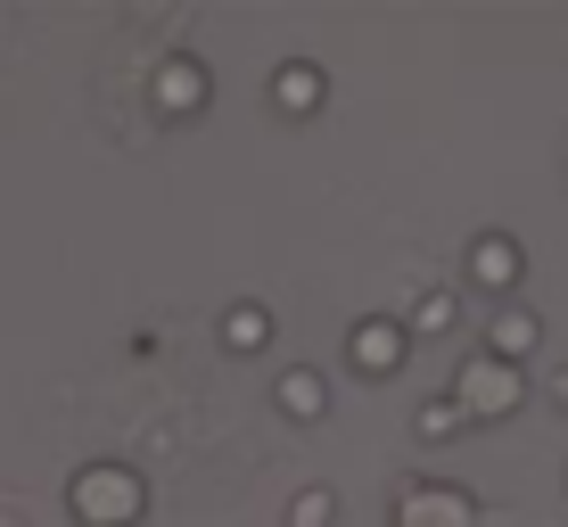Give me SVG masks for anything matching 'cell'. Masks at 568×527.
Wrapping results in <instances>:
<instances>
[{
  "instance_id": "5",
  "label": "cell",
  "mask_w": 568,
  "mask_h": 527,
  "mask_svg": "<svg viewBox=\"0 0 568 527\" xmlns=\"http://www.w3.org/2000/svg\"><path fill=\"white\" fill-rule=\"evenodd\" d=\"M519 272H527V247L511 240V231H478V240H469V256H462V281L486 288V297H503V305H511Z\"/></svg>"
},
{
  "instance_id": "8",
  "label": "cell",
  "mask_w": 568,
  "mask_h": 527,
  "mask_svg": "<svg viewBox=\"0 0 568 527\" xmlns=\"http://www.w3.org/2000/svg\"><path fill=\"white\" fill-rule=\"evenodd\" d=\"M536 346H544V322L527 314V305H495V322H486V346H478V355L527 371V355H536Z\"/></svg>"
},
{
  "instance_id": "6",
  "label": "cell",
  "mask_w": 568,
  "mask_h": 527,
  "mask_svg": "<svg viewBox=\"0 0 568 527\" xmlns=\"http://www.w3.org/2000/svg\"><path fill=\"white\" fill-rule=\"evenodd\" d=\"M404 355H413V338H404V322H396V314H363V322H355V338H346V363H355L363 379H396Z\"/></svg>"
},
{
  "instance_id": "2",
  "label": "cell",
  "mask_w": 568,
  "mask_h": 527,
  "mask_svg": "<svg viewBox=\"0 0 568 527\" xmlns=\"http://www.w3.org/2000/svg\"><path fill=\"white\" fill-rule=\"evenodd\" d=\"M445 404L462 413V428H486V420H511L519 404H527V371L511 363H495V355H469L454 371V387H445Z\"/></svg>"
},
{
  "instance_id": "10",
  "label": "cell",
  "mask_w": 568,
  "mask_h": 527,
  "mask_svg": "<svg viewBox=\"0 0 568 527\" xmlns=\"http://www.w3.org/2000/svg\"><path fill=\"white\" fill-rule=\"evenodd\" d=\"M272 330H281V322H272V305L240 297V305L223 314V346H231V355H264V346H272Z\"/></svg>"
},
{
  "instance_id": "14",
  "label": "cell",
  "mask_w": 568,
  "mask_h": 527,
  "mask_svg": "<svg viewBox=\"0 0 568 527\" xmlns=\"http://www.w3.org/2000/svg\"><path fill=\"white\" fill-rule=\"evenodd\" d=\"M552 404H560V413H568V363L552 371Z\"/></svg>"
},
{
  "instance_id": "7",
  "label": "cell",
  "mask_w": 568,
  "mask_h": 527,
  "mask_svg": "<svg viewBox=\"0 0 568 527\" xmlns=\"http://www.w3.org/2000/svg\"><path fill=\"white\" fill-rule=\"evenodd\" d=\"M322 100H329V74L313 67V58H288V67H272V83H264V108L281 115V124L322 115Z\"/></svg>"
},
{
  "instance_id": "9",
  "label": "cell",
  "mask_w": 568,
  "mask_h": 527,
  "mask_svg": "<svg viewBox=\"0 0 568 527\" xmlns=\"http://www.w3.org/2000/svg\"><path fill=\"white\" fill-rule=\"evenodd\" d=\"M272 404H281L297 428H313V420H329V379L313 363H288L281 379H272Z\"/></svg>"
},
{
  "instance_id": "12",
  "label": "cell",
  "mask_w": 568,
  "mask_h": 527,
  "mask_svg": "<svg viewBox=\"0 0 568 527\" xmlns=\"http://www.w3.org/2000/svg\"><path fill=\"white\" fill-rule=\"evenodd\" d=\"M338 519V495H329V486H305L297 503H288V527H329Z\"/></svg>"
},
{
  "instance_id": "15",
  "label": "cell",
  "mask_w": 568,
  "mask_h": 527,
  "mask_svg": "<svg viewBox=\"0 0 568 527\" xmlns=\"http://www.w3.org/2000/svg\"><path fill=\"white\" fill-rule=\"evenodd\" d=\"M0 527H26V519H17V511H9V503H0Z\"/></svg>"
},
{
  "instance_id": "1",
  "label": "cell",
  "mask_w": 568,
  "mask_h": 527,
  "mask_svg": "<svg viewBox=\"0 0 568 527\" xmlns=\"http://www.w3.org/2000/svg\"><path fill=\"white\" fill-rule=\"evenodd\" d=\"M67 511L74 527H141L149 519V478L132 470V462H83V470L67 478Z\"/></svg>"
},
{
  "instance_id": "3",
  "label": "cell",
  "mask_w": 568,
  "mask_h": 527,
  "mask_svg": "<svg viewBox=\"0 0 568 527\" xmlns=\"http://www.w3.org/2000/svg\"><path fill=\"white\" fill-rule=\"evenodd\" d=\"M149 108H156V124H190V115H206L214 108V67H206V58H190V50L156 58Z\"/></svg>"
},
{
  "instance_id": "4",
  "label": "cell",
  "mask_w": 568,
  "mask_h": 527,
  "mask_svg": "<svg viewBox=\"0 0 568 527\" xmlns=\"http://www.w3.org/2000/svg\"><path fill=\"white\" fill-rule=\"evenodd\" d=\"M478 495L454 478H404L396 486V527H478Z\"/></svg>"
},
{
  "instance_id": "11",
  "label": "cell",
  "mask_w": 568,
  "mask_h": 527,
  "mask_svg": "<svg viewBox=\"0 0 568 527\" xmlns=\"http://www.w3.org/2000/svg\"><path fill=\"white\" fill-rule=\"evenodd\" d=\"M454 288H428V297L413 305V322H404V338H445V330H454Z\"/></svg>"
},
{
  "instance_id": "13",
  "label": "cell",
  "mask_w": 568,
  "mask_h": 527,
  "mask_svg": "<svg viewBox=\"0 0 568 527\" xmlns=\"http://www.w3.org/2000/svg\"><path fill=\"white\" fill-rule=\"evenodd\" d=\"M454 428H462V413H454L445 396H428V404H420V437H428V445H445Z\"/></svg>"
}]
</instances>
